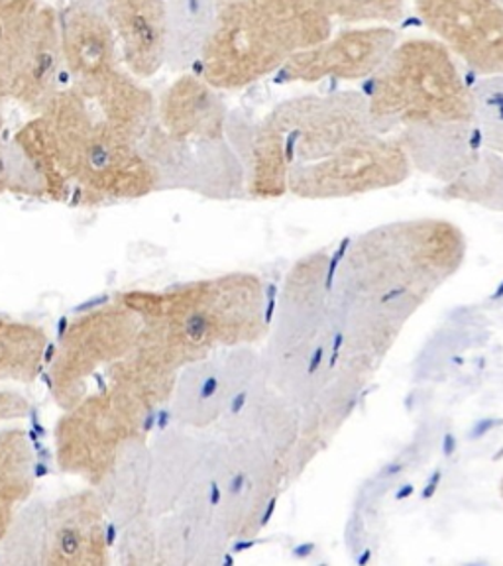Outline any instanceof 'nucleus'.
<instances>
[{
  "instance_id": "obj_26",
  "label": "nucleus",
  "mask_w": 503,
  "mask_h": 566,
  "mask_svg": "<svg viewBox=\"0 0 503 566\" xmlns=\"http://www.w3.org/2000/svg\"><path fill=\"white\" fill-rule=\"evenodd\" d=\"M4 193L44 197V187L17 142L0 138V195Z\"/></svg>"
},
{
  "instance_id": "obj_8",
  "label": "nucleus",
  "mask_w": 503,
  "mask_h": 566,
  "mask_svg": "<svg viewBox=\"0 0 503 566\" xmlns=\"http://www.w3.org/2000/svg\"><path fill=\"white\" fill-rule=\"evenodd\" d=\"M140 317L123 300L75 318L53 354L50 380L53 399L63 407L87 398L88 384L103 368H115L133 353L140 336Z\"/></svg>"
},
{
  "instance_id": "obj_30",
  "label": "nucleus",
  "mask_w": 503,
  "mask_h": 566,
  "mask_svg": "<svg viewBox=\"0 0 503 566\" xmlns=\"http://www.w3.org/2000/svg\"><path fill=\"white\" fill-rule=\"evenodd\" d=\"M457 451V441L452 434H444V441H442V454L444 457H452Z\"/></svg>"
},
{
  "instance_id": "obj_24",
  "label": "nucleus",
  "mask_w": 503,
  "mask_h": 566,
  "mask_svg": "<svg viewBox=\"0 0 503 566\" xmlns=\"http://www.w3.org/2000/svg\"><path fill=\"white\" fill-rule=\"evenodd\" d=\"M34 358V338L27 325L0 318V380H27Z\"/></svg>"
},
{
  "instance_id": "obj_21",
  "label": "nucleus",
  "mask_w": 503,
  "mask_h": 566,
  "mask_svg": "<svg viewBox=\"0 0 503 566\" xmlns=\"http://www.w3.org/2000/svg\"><path fill=\"white\" fill-rule=\"evenodd\" d=\"M217 12V0H169L168 65L171 70H186L199 62Z\"/></svg>"
},
{
  "instance_id": "obj_19",
  "label": "nucleus",
  "mask_w": 503,
  "mask_h": 566,
  "mask_svg": "<svg viewBox=\"0 0 503 566\" xmlns=\"http://www.w3.org/2000/svg\"><path fill=\"white\" fill-rule=\"evenodd\" d=\"M229 543V535L219 520L201 504L161 515L156 527L158 560L166 565H212L221 560Z\"/></svg>"
},
{
  "instance_id": "obj_9",
  "label": "nucleus",
  "mask_w": 503,
  "mask_h": 566,
  "mask_svg": "<svg viewBox=\"0 0 503 566\" xmlns=\"http://www.w3.org/2000/svg\"><path fill=\"white\" fill-rule=\"evenodd\" d=\"M256 354L250 346L222 348L177 371L171 413L184 429L205 431L221 424L248 389L256 384Z\"/></svg>"
},
{
  "instance_id": "obj_14",
  "label": "nucleus",
  "mask_w": 503,
  "mask_h": 566,
  "mask_svg": "<svg viewBox=\"0 0 503 566\" xmlns=\"http://www.w3.org/2000/svg\"><path fill=\"white\" fill-rule=\"evenodd\" d=\"M108 512L97 490L65 495L48 507L44 565L108 563Z\"/></svg>"
},
{
  "instance_id": "obj_2",
  "label": "nucleus",
  "mask_w": 503,
  "mask_h": 566,
  "mask_svg": "<svg viewBox=\"0 0 503 566\" xmlns=\"http://www.w3.org/2000/svg\"><path fill=\"white\" fill-rule=\"evenodd\" d=\"M123 301L140 317L134 353L176 376L187 364L222 348L254 345L272 321L264 285L252 274L126 293Z\"/></svg>"
},
{
  "instance_id": "obj_36",
  "label": "nucleus",
  "mask_w": 503,
  "mask_h": 566,
  "mask_svg": "<svg viewBox=\"0 0 503 566\" xmlns=\"http://www.w3.org/2000/svg\"><path fill=\"white\" fill-rule=\"evenodd\" d=\"M227 2H230V0H217V4L221 7V4H227Z\"/></svg>"
},
{
  "instance_id": "obj_4",
  "label": "nucleus",
  "mask_w": 503,
  "mask_h": 566,
  "mask_svg": "<svg viewBox=\"0 0 503 566\" xmlns=\"http://www.w3.org/2000/svg\"><path fill=\"white\" fill-rule=\"evenodd\" d=\"M368 98L358 93L287 98L258 124L250 146L248 191L256 199L287 193V177L333 158L370 134Z\"/></svg>"
},
{
  "instance_id": "obj_33",
  "label": "nucleus",
  "mask_w": 503,
  "mask_h": 566,
  "mask_svg": "<svg viewBox=\"0 0 503 566\" xmlns=\"http://www.w3.org/2000/svg\"><path fill=\"white\" fill-rule=\"evenodd\" d=\"M404 293H406V290H404V287H401V290H398V292L388 293V295H386V297H384V301L396 300V297H398V295H404Z\"/></svg>"
},
{
  "instance_id": "obj_35",
  "label": "nucleus",
  "mask_w": 503,
  "mask_h": 566,
  "mask_svg": "<svg viewBox=\"0 0 503 566\" xmlns=\"http://www.w3.org/2000/svg\"><path fill=\"white\" fill-rule=\"evenodd\" d=\"M398 470H401V464H396V467H389L388 474H396Z\"/></svg>"
},
{
  "instance_id": "obj_1",
  "label": "nucleus",
  "mask_w": 503,
  "mask_h": 566,
  "mask_svg": "<svg viewBox=\"0 0 503 566\" xmlns=\"http://www.w3.org/2000/svg\"><path fill=\"white\" fill-rule=\"evenodd\" d=\"M158 103L130 73L71 81L12 140L60 203L134 201L161 186L148 154Z\"/></svg>"
},
{
  "instance_id": "obj_28",
  "label": "nucleus",
  "mask_w": 503,
  "mask_h": 566,
  "mask_svg": "<svg viewBox=\"0 0 503 566\" xmlns=\"http://www.w3.org/2000/svg\"><path fill=\"white\" fill-rule=\"evenodd\" d=\"M28 401L14 391H0V421H12L28 413Z\"/></svg>"
},
{
  "instance_id": "obj_22",
  "label": "nucleus",
  "mask_w": 503,
  "mask_h": 566,
  "mask_svg": "<svg viewBox=\"0 0 503 566\" xmlns=\"http://www.w3.org/2000/svg\"><path fill=\"white\" fill-rule=\"evenodd\" d=\"M42 2L44 0H0V128L4 126V108L12 103L18 57Z\"/></svg>"
},
{
  "instance_id": "obj_3",
  "label": "nucleus",
  "mask_w": 503,
  "mask_h": 566,
  "mask_svg": "<svg viewBox=\"0 0 503 566\" xmlns=\"http://www.w3.org/2000/svg\"><path fill=\"white\" fill-rule=\"evenodd\" d=\"M331 35L333 20L315 0H230L219 7L199 75L219 91H240Z\"/></svg>"
},
{
  "instance_id": "obj_25",
  "label": "nucleus",
  "mask_w": 503,
  "mask_h": 566,
  "mask_svg": "<svg viewBox=\"0 0 503 566\" xmlns=\"http://www.w3.org/2000/svg\"><path fill=\"white\" fill-rule=\"evenodd\" d=\"M331 20L346 24H396L406 12V0H315Z\"/></svg>"
},
{
  "instance_id": "obj_27",
  "label": "nucleus",
  "mask_w": 503,
  "mask_h": 566,
  "mask_svg": "<svg viewBox=\"0 0 503 566\" xmlns=\"http://www.w3.org/2000/svg\"><path fill=\"white\" fill-rule=\"evenodd\" d=\"M474 116L480 118L486 140L503 151V75H490L472 88Z\"/></svg>"
},
{
  "instance_id": "obj_10",
  "label": "nucleus",
  "mask_w": 503,
  "mask_h": 566,
  "mask_svg": "<svg viewBox=\"0 0 503 566\" xmlns=\"http://www.w3.org/2000/svg\"><path fill=\"white\" fill-rule=\"evenodd\" d=\"M409 171L401 146L371 134L348 144L333 158L287 177V191L305 199H328L396 186Z\"/></svg>"
},
{
  "instance_id": "obj_20",
  "label": "nucleus",
  "mask_w": 503,
  "mask_h": 566,
  "mask_svg": "<svg viewBox=\"0 0 503 566\" xmlns=\"http://www.w3.org/2000/svg\"><path fill=\"white\" fill-rule=\"evenodd\" d=\"M35 484V451L22 429L0 431V541L28 504Z\"/></svg>"
},
{
  "instance_id": "obj_7",
  "label": "nucleus",
  "mask_w": 503,
  "mask_h": 566,
  "mask_svg": "<svg viewBox=\"0 0 503 566\" xmlns=\"http://www.w3.org/2000/svg\"><path fill=\"white\" fill-rule=\"evenodd\" d=\"M275 454L258 442L222 434L212 441L201 505L229 539H252L275 507Z\"/></svg>"
},
{
  "instance_id": "obj_12",
  "label": "nucleus",
  "mask_w": 503,
  "mask_h": 566,
  "mask_svg": "<svg viewBox=\"0 0 503 566\" xmlns=\"http://www.w3.org/2000/svg\"><path fill=\"white\" fill-rule=\"evenodd\" d=\"M416 9L449 52L482 77L503 75L500 0H416Z\"/></svg>"
},
{
  "instance_id": "obj_16",
  "label": "nucleus",
  "mask_w": 503,
  "mask_h": 566,
  "mask_svg": "<svg viewBox=\"0 0 503 566\" xmlns=\"http://www.w3.org/2000/svg\"><path fill=\"white\" fill-rule=\"evenodd\" d=\"M63 75L65 63L60 40V12L42 2L18 57L12 103L22 106L30 115L44 113L45 106L65 87Z\"/></svg>"
},
{
  "instance_id": "obj_34",
  "label": "nucleus",
  "mask_w": 503,
  "mask_h": 566,
  "mask_svg": "<svg viewBox=\"0 0 503 566\" xmlns=\"http://www.w3.org/2000/svg\"><path fill=\"white\" fill-rule=\"evenodd\" d=\"M503 297V282L500 283V287H497V292L494 293V300H502Z\"/></svg>"
},
{
  "instance_id": "obj_18",
  "label": "nucleus",
  "mask_w": 503,
  "mask_h": 566,
  "mask_svg": "<svg viewBox=\"0 0 503 566\" xmlns=\"http://www.w3.org/2000/svg\"><path fill=\"white\" fill-rule=\"evenodd\" d=\"M120 45L126 70L150 80L168 63V2L101 0Z\"/></svg>"
},
{
  "instance_id": "obj_17",
  "label": "nucleus",
  "mask_w": 503,
  "mask_h": 566,
  "mask_svg": "<svg viewBox=\"0 0 503 566\" xmlns=\"http://www.w3.org/2000/svg\"><path fill=\"white\" fill-rule=\"evenodd\" d=\"M63 63L71 81L105 77L118 67V40L101 0H73L60 12Z\"/></svg>"
},
{
  "instance_id": "obj_31",
  "label": "nucleus",
  "mask_w": 503,
  "mask_h": 566,
  "mask_svg": "<svg viewBox=\"0 0 503 566\" xmlns=\"http://www.w3.org/2000/svg\"><path fill=\"white\" fill-rule=\"evenodd\" d=\"M495 421H482V423L478 424L476 429L472 431V437L474 439H478V437H482V434L486 433V431H490L492 427H494Z\"/></svg>"
},
{
  "instance_id": "obj_15",
  "label": "nucleus",
  "mask_w": 503,
  "mask_h": 566,
  "mask_svg": "<svg viewBox=\"0 0 503 566\" xmlns=\"http://www.w3.org/2000/svg\"><path fill=\"white\" fill-rule=\"evenodd\" d=\"M212 442L189 433H166L150 449L148 513L161 517L201 504Z\"/></svg>"
},
{
  "instance_id": "obj_11",
  "label": "nucleus",
  "mask_w": 503,
  "mask_h": 566,
  "mask_svg": "<svg viewBox=\"0 0 503 566\" xmlns=\"http://www.w3.org/2000/svg\"><path fill=\"white\" fill-rule=\"evenodd\" d=\"M229 111L201 75H179L158 101L156 126L148 140V154L156 159L169 151H201L217 148L227 138Z\"/></svg>"
},
{
  "instance_id": "obj_29",
  "label": "nucleus",
  "mask_w": 503,
  "mask_h": 566,
  "mask_svg": "<svg viewBox=\"0 0 503 566\" xmlns=\"http://www.w3.org/2000/svg\"><path fill=\"white\" fill-rule=\"evenodd\" d=\"M441 478H442L441 472H439V470H437V472H434L433 476H431V480H429V484H427V486H425L423 500H431V497H433L434 492H437V488H439V484H441Z\"/></svg>"
},
{
  "instance_id": "obj_5",
  "label": "nucleus",
  "mask_w": 503,
  "mask_h": 566,
  "mask_svg": "<svg viewBox=\"0 0 503 566\" xmlns=\"http://www.w3.org/2000/svg\"><path fill=\"white\" fill-rule=\"evenodd\" d=\"M371 123L411 128H464L474 120V95L441 42L407 40L370 77Z\"/></svg>"
},
{
  "instance_id": "obj_32",
  "label": "nucleus",
  "mask_w": 503,
  "mask_h": 566,
  "mask_svg": "<svg viewBox=\"0 0 503 566\" xmlns=\"http://www.w3.org/2000/svg\"><path fill=\"white\" fill-rule=\"evenodd\" d=\"M411 494H413V486L407 484V486L401 488L398 494H396V500H406V497H409Z\"/></svg>"
},
{
  "instance_id": "obj_13",
  "label": "nucleus",
  "mask_w": 503,
  "mask_h": 566,
  "mask_svg": "<svg viewBox=\"0 0 503 566\" xmlns=\"http://www.w3.org/2000/svg\"><path fill=\"white\" fill-rule=\"evenodd\" d=\"M398 45L394 28H353L331 35L325 42L293 55L277 71L280 80L317 83L323 80L358 81L380 70L389 53Z\"/></svg>"
},
{
  "instance_id": "obj_23",
  "label": "nucleus",
  "mask_w": 503,
  "mask_h": 566,
  "mask_svg": "<svg viewBox=\"0 0 503 566\" xmlns=\"http://www.w3.org/2000/svg\"><path fill=\"white\" fill-rule=\"evenodd\" d=\"M45 520L48 507L42 504L24 505L9 533L0 541L2 565H44Z\"/></svg>"
},
{
  "instance_id": "obj_6",
  "label": "nucleus",
  "mask_w": 503,
  "mask_h": 566,
  "mask_svg": "<svg viewBox=\"0 0 503 566\" xmlns=\"http://www.w3.org/2000/svg\"><path fill=\"white\" fill-rule=\"evenodd\" d=\"M65 411L53 433L57 464L97 488L116 460L144 441L154 407L133 389L111 380Z\"/></svg>"
}]
</instances>
